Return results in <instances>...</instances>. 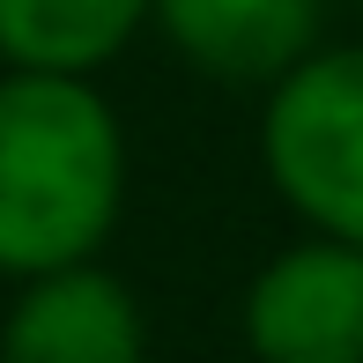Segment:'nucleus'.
<instances>
[{
  "instance_id": "f257e3e1",
  "label": "nucleus",
  "mask_w": 363,
  "mask_h": 363,
  "mask_svg": "<svg viewBox=\"0 0 363 363\" xmlns=\"http://www.w3.org/2000/svg\"><path fill=\"white\" fill-rule=\"evenodd\" d=\"M126 134L96 82L0 67V274L82 267L119 230Z\"/></svg>"
},
{
  "instance_id": "f03ea898",
  "label": "nucleus",
  "mask_w": 363,
  "mask_h": 363,
  "mask_svg": "<svg viewBox=\"0 0 363 363\" xmlns=\"http://www.w3.org/2000/svg\"><path fill=\"white\" fill-rule=\"evenodd\" d=\"M259 163L311 238L363 245V45H311L267 82Z\"/></svg>"
},
{
  "instance_id": "7ed1b4c3",
  "label": "nucleus",
  "mask_w": 363,
  "mask_h": 363,
  "mask_svg": "<svg viewBox=\"0 0 363 363\" xmlns=\"http://www.w3.org/2000/svg\"><path fill=\"white\" fill-rule=\"evenodd\" d=\"M245 349L259 363H363V245L274 252L245 289Z\"/></svg>"
},
{
  "instance_id": "20e7f679",
  "label": "nucleus",
  "mask_w": 363,
  "mask_h": 363,
  "mask_svg": "<svg viewBox=\"0 0 363 363\" xmlns=\"http://www.w3.org/2000/svg\"><path fill=\"white\" fill-rule=\"evenodd\" d=\"M141 356H148L141 304L96 259L23 282V296L0 319V363H141Z\"/></svg>"
},
{
  "instance_id": "39448f33",
  "label": "nucleus",
  "mask_w": 363,
  "mask_h": 363,
  "mask_svg": "<svg viewBox=\"0 0 363 363\" xmlns=\"http://www.w3.org/2000/svg\"><path fill=\"white\" fill-rule=\"evenodd\" d=\"M326 0H148V23L216 82H274L319 45Z\"/></svg>"
},
{
  "instance_id": "423d86ee",
  "label": "nucleus",
  "mask_w": 363,
  "mask_h": 363,
  "mask_svg": "<svg viewBox=\"0 0 363 363\" xmlns=\"http://www.w3.org/2000/svg\"><path fill=\"white\" fill-rule=\"evenodd\" d=\"M148 0H0V60L23 74H82L119 60Z\"/></svg>"
},
{
  "instance_id": "0eeeda50",
  "label": "nucleus",
  "mask_w": 363,
  "mask_h": 363,
  "mask_svg": "<svg viewBox=\"0 0 363 363\" xmlns=\"http://www.w3.org/2000/svg\"><path fill=\"white\" fill-rule=\"evenodd\" d=\"M349 8H363V0H349Z\"/></svg>"
}]
</instances>
